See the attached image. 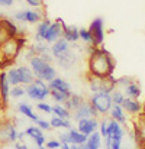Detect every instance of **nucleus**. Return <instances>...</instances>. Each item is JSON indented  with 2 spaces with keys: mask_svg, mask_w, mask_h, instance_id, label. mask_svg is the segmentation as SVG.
<instances>
[{
  "mask_svg": "<svg viewBox=\"0 0 145 149\" xmlns=\"http://www.w3.org/2000/svg\"><path fill=\"white\" fill-rule=\"evenodd\" d=\"M107 123H109L107 119H103V120L99 122V133H100V136L103 139L107 136Z\"/></svg>",
  "mask_w": 145,
  "mask_h": 149,
  "instance_id": "nucleus-38",
  "label": "nucleus"
},
{
  "mask_svg": "<svg viewBox=\"0 0 145 149\" xmlns=\"http://www.w3.org/2000/svg\"><path fill=\"white\" fill-rule=\"evenodd\" d=\"M18 111H19L20 114H23L25 117H28L29 120H32V122H38V120H39V116L35 114L32 106H31L29 103H26V101H22V103L18 104Z\"/></svg>",
  "mask_w": 145,
  "mask_h": 149,
  "instance_id": "nucleus-21",
  "label": "nucleus"
},
{
  "mask_svg": "<svg viewBox=\"0 0 145 149\" xmlns=\"http://www.w3.org/2000/svg\"><path fill=\"white\" fill-rule=\"evenodd\" d=\"M15 148L16 149H29L25 142H18V143H15Z\"/></svg>",
  "mask_w": 145,
  "mask_h": 149,
  "instance_id": "nucleus-49",
  "label": "nucleus"
},
{
  "mask_svg": "<svg viewBox=\"0 0 145 149\" xmlns=\"http://www.w3.org/2000/svg\"><path fill=\"white\" fill-rule=\"evenodd\" d=\"M18 68V72H19V78H20V86H29L34 80H35V75L31 70V67L28 65H19L16 67Z\"/></svg>",
  "mask_w": 145,
  "mask_h": 149,
  "instance_id": "nucleus-18",
  "label": "nucleus"
},
{
  "mask_svg": "<svg viewBox=\"0 0 145 149\" xmlns=\"http://www.w3.org/2000/svg\"><path fill=\"white\" fill-rule=\"evenodd\" d=\"M135 129H137V138H138V143H145V113L138 114L137 117V123H135Z\"/></svg>",
  "mask_w": 145,
  "mask_h": 149,
  "instance_id": "nucleus-27",
  "label": "nucleus"
},
{
  "mask_svg": "<svg viewBox=\"0 0 145 149\" xmlns=\"http://www.w3.org/2000/svg\"><path fill=\"white\" fill-rule=\"evenodd\" d=\"M64 20L62 19H57L55 22L51 23V26L48 28L47 33H45V38H44V42H47L48 45H52L55 41H58L60 38H62V29H64Z\"/></svg>",
  "mask_w": 145,
  "mask_h": 149,
  "instance_id": "nucleus-10",
  "label": "nucleus"
},
{
  "mask_svg": "<svg viewBox=\"0 0 145 149\" xmlns=\"http://www.w3.org/2000/svg\"><path fill=\"white\" fill-rule=\"evenodd\" d=\"M25 132H26V136H29V138H31V139L36 143V146H38V148L45 145L47 139H45V136H44L42 130H41L38 126H29V127H28Z\"/></svg>",
  "mask_w": 145,
  "mask_h": 149,
  "instance_id": "nucleus-16",
  "label": "nucleus"
},
{
  "mask_svg": "<svg viewBox=\"0 0 145 149\" xmlns=\"http://www.w3.org/2000/svg\"><path fill=\"white\" fill-rule=\"evenodd\" d=\"M110 149H122V141H112V148Z\"/></svg>",
  "mask_w": 145,
  "mask_h": 149,
  "instance_id": "nucleus-48",
  "label": "nucleus"
},
{
  "mask_svg": "<svg viewBox=\"0 0 145 149\" xmlns=\"http://www.w3.org/2000/svg\"><path fill=\"white\" fill-rule=\"evenodd\" d=\"M15 1L16 0H0V6L1 7H10V6H13Z\"/></svg>",
  "mask_w": 145,
  "mask_h": 149,
  "instance_id": "nucleus-46",
  "label": "nucleus"
},
{
  "mask_svg": "<svg viewBox=\"0 0 145 149\" xmlns=\"http://www.w3.org/2000/svg\"><path fill=\"white\" fill-rule=\"evenodd\" d=\"M71 149H81V146H78V145H71Z\"/></svg>",
  "mask_w": 145,
  "mask_h": 149,
  "instance_id": "nucleus-51",
  "label": "nucleus"
},
{
  "mask_svg": "<svg viewBox=\"0 0 145 149\" xmlns=\"http://www.w3.org/2000/svg\"><path fill=\"white\" fill-rule=\"evenodd\" d=\"M25 136H26V132L25 130L23 132H18V142H23Z\"/></svg>",
  "mask_w": 145,
  "mask_h": 149,
  "instance_id": "nucleus-50",
  "label": "nucleus"
},
{
  "mask_svg": "<svg viewBox=\"0 0 145 149\" xmlns=\"http://www.w3.org/2000/svg\"><path fill=\"white\" fill-rule=\"evenodd\" d=\"M99 113L96 111V109L90 104V101H83L73 113H71V119H74L76 122L80 119H90V117H97Z\"/></svg>",
  "mask_w": 145,
  "mask_h": 149,
  "instance_id": "nucleus-9",
  "label": "nucleus"
},
{
  "mask_svg": "<svg viewBox=\"0 0 145 149\" xmlns=\"http://www.w3.org/2000/svg\"><path fill=\"white\" fill-rule=\"evenodd\" d=\"M61 148V142L60 141H55V139H51L47 142V149H60Z\"/></svg>",
  "mask_w": 145,
  "mask_h": 149,
  "instance_id": "nucleus-43",
  "label": "nucleus"
},
{
  "mask_svg": "<svg viewBox=\"0 0 145 149\" xmlns=\"http://www.w3.org/2000/svg\"><path fill=\"white\" fill-rule=\"evenodd\" d=\"M41 59H44L45 62H48V64H52V61H54V56L51 55V52L48 54H44V55H41Z\"/></svg>",
  "mask_w": 145,
  "mask_h": 149,
  "instance_id": "nucleus-45",
  "label": "nucleus"
},
{
  "mask_svg": "<svg viewBox=\"0 0 145 149\" xmlns=\"http://www.w3.org/2000/svg\"><path fill=\"white\" fill-rule=\"evenodd\" d=\"M6 120H7V117H6L4 106H1V104H0V125H1V123H4Z\"/></svg>",
  "mask_w": 145,
  "mask_h": 149,
  "instance_id": "nucleus-44",
  "label": "nucleus"
},
{
  "mask_svg": "<svg viewBox=\"0 0 145 149\" xmlns=\"http://www.w3.org/2000/svg\"><path fill=\"white\" fill-rule=\"evenodd\" d=\"M51 20H49L48 17H45V19H42L38 25H36V32H35V42H42L44 41V38H45V33H47V31H48V28L51 26Z\"/></svg>",
  "mask_w": 145,
  "mask_h": 149,
  "instance_id": "nucleus-23",
  "label": "nucleus"
},
{
  "mask_svg": "<svg viewBox=\"0 0 145 149\" xmlns=\"http://www.w3.org/2000/svg\"><path fill=\"white\" fill-rule=\"evenodd\" d=\"M134 80L132 78H129V77H120V78H116L115 80V86H116V88H119V87H126L128 84H131Z\"/></svg>",
  "mask_w": 145,
  "mask_h": 149,
  "instance_id": "nucleus-37",
  "label": "nucleus"
},
{
  "mask_svg": "<svg viewBox=\"0 0 145 149\" xmlns=\"http://www.w3.org/2000/svg\"><path fill=\"white\" fill-rule=\"evenodd\" d=\"M49 125H51L52 129H65V130H70L73 127L71 120H65V119H61V117H57V116H52L51 117Z\"/></svg>",
  "mask_w": 145,
  "mask_h": 149,
  "instance_id": "nucleus-29",
  "label": "nucleus"
},
{
  "mask_svg": "<svg viewBox=\"0 0 145 149\" xmlns=\"http://www.w3.org/2000/svg\"><path fill=\"white\" fill-rule=\"evenodd\" d=\"M55 61H57V64H58L60 68H62V70H71V68H74L77 65L78 56H77V54L74 51L67 49L64 54H61L58 58H55Z\"/></svg>",
  "mask_w": 145,
  "mask_h": 149,
  "instance_id": "nucleus-11",
  "label": "nucleus"
},
{
  "mask_svg": "<svg viewBox=\"0 0 145 149\" xmlns=\"http://www.w3.org/2000/svg\"><path fill=\"white\" fill-rule=\"evenodd\" d=\"M70 94H64V93H60V91H55V90H51V94L49 97L55 101V104H64L65 100L68 99Z\"/></svg>",
  "mask_w": 145,
  "mask_h": 149,
  "instance_id": "nucleus-34",
  "label": "nucleus"
},
{
  "mask_svg": "<svg viewBox=\"0 0 145 149\" xmlns=\"http://www.w3.org/2000/svg\"><path fill=\"white\" fill-rule=\"evenodd\" d=\"M38 149H47V146H39Z\"/></svg>",
  "mask_w": 145,
  "mask_h": 149,
  "instance_id": "nucleus-52",
  "label": "nucleus"
},
{
  "mask_svg": "<svg viewBox=\"0 0 145 149\" xmlns=\"http://www.w3.org/2000/svg\"><path fill=\"white\" fill-rule=\"evenodd\" d=\"M76 129L78 132H81L86 136H90L93 132L99 130V120L97 117H90V119H80L77 120V126Z\"/></svg>",
  "mask_w": 145,
  "mask_h": 149,
  "instance_id": "nucleus-12",
  "label": "nucleus"
},
{
  "mask_svg": "<svg viewBox=\"0 0 145 149\" xmlns=\"http://www.w3.org/2000/svg\"><path fill=\"white\" fill-rule=\"evenodd\" d=\"M13 19L18 20L19 23H39L44 19V15L41 10H35V9H25V10H19L13 15Z\"/></svg>",
  "mask_w": 145,
  "mask_h": 149,
  "instance_id": "nucleus-6",
  "label": "nucleus"
},
{
  "mask_svg": "<svg viewBox=\"0 0 145 149\" xmlns=\"http://www.w3.org/2000/svg\"><path fill=\"white\" fill-rule=\"evenodd\" d=\"M90 104L96 109V111L99 114L104 116V114H109L112 106H113V101L109 93H96V94H92L90 97Z\"/></svg>",
  "mask_w": 145,
  "mask_h": 149,
  "instance_id": "nucleus-5",
  "label": "nucleus"
},
{
  "mask_svg": "<svg viewBox=\"0 0 145 149\" xmlns=\"http://www.w3.org/2000/svg\"><path fill=\"white\" fill-rule=\"evenodd\" d=\"M25 90H26V96L34 101H45L51 94L48 84L38 78H35L29 86H26Z\"/></svg>",
  "mask_w": 145,
  "mask_h": 149,
  "instance_id": "nucleus-4",
  "label": "nucleus"
},
{
  "mask_svg": "<svg viewBox=\"0 0 145 149\" xmlns=\"http://www.w3.org/2000/svg\"><path fill=\"white\" fill-rule=\"evenodd\" d=\"M83 101H84V99H83L80 94L71 93V94L68 96V99L65 100V103H64V107H65V109H68V110L73 113V111H74V110H76V109H77V107H78V106L83 103Z\"/></svg>",
  "mask_w": 145,
  "mask_h": 149,
  "instance_id": "nucleus-28",
  "label": "nucleus"
},
{
  "mask_svg": "<svg viewBox=\"0 0 145 149\" xmlns=\"http://www.w3.org/2000/svg\"><path fill=\"white\" fill-rule=\"evenodd\" d=\"M29 67H31L35 78L42 80L47 84H49L57 77V70L54 68V65L45 62L44 59H41V56H34L29 61Z\"/></svg>",
  "mask_w": 145,
  "mask_h": 149,
  "instance_id": "nucleus-2",
  "label": "nucleus"
},
{
  "mask_svg": "<svg viewBox=\"0 0 145 149\" xmlns=\"http://www.w3.org/2000/svg\"><path fill=\"white\" fill-rule=\"evenodd\" d=\"M6 77H7V81H9L10 87L20 86V78H19V72H18V68H16V67L9 68V70L6 71Z\"/></svg>",
  "mask_w": 145,
  "mask_h": 149,
  "instance_id": "nucleus-31",
  "label": "nucleus"
},
{
  "mask_svg": "<svg viewBox=\"0 0 145 149\" xmlns=\"http://www.w3.org/2000/svg\"><path fill=\"white\" fill-rule=\"evenodd\" d=\"M102 136L99 132H93L89 138H87V142L84 145H81V149H100L102 146Z\"/></svg>",
  "mask_w": 145,
  "mask_h": 149,
  "instance_id": "nucleus-26",
  "label": "nucleus"
},
{
  "mask_svg": "<svg viewBox=\"0 0 145 149\" xmlns=\"http://www.w3.org/2000/svg\"><path fill=\"white\" fill-rule=\"evenodd\" d=\"M120 106L125 110V113H129L132 116H138V114L144 113V104L138 99H128V97H125L123 103Z\"/></svg>",
  "mask_w": 145,
  "mask_h": 149,
  "instance_id": "nucleus-13",
  "label": "nucleus"
},
{
  "mask_svg": "<svg viewBox=\"0 0 145 149\" xmlns=\"http://www.w3.org/2000/svg\"><path fill=\"white\" fill-rule=\"evenodd\" d=\"M62 38L68 42V44H76L80 36H78V28L71 25L68 26L67 23H64V29H62Z\"/></svg>",
  "mask_w": 145,
  "mask_h": 149,
  "instance_id": "nucleus-19",
  "label": "nucleus"
},
{
  "mask_svg": "<svg viewBox=\"0 0 145 149\" xmlns=\"http://www.w3.org/2000/svg\"><path fill=\"white\" fill-rule=\"evenodd\" d=\"M35 126H38L41 130H51L52 127H51V125H49V122H47V120H44V119H39L38 122H35Z\"/></svg>",
  "mask_w": 145,
  "mask_h": 149,
  "instance_id": "nucleus-40",
  "label": "nucleus"
},
{
  "mask_svg": "<svg viewBox=\"0 0 145 149\" xmlns=\"http://www.w3.org/2000/svg\"><path fill=\"white\" fill-rule=\"evenodd\" d=\"M109 116H110V119L116 120V122L120 123V125H125V123H126L125 110H123L122 106H119V104H113V106H112V109H110V111H109Z\"/></svg>",
  "mask_w": 145,
  "mask_h": 149,
  "instance_id": "nucleus-24",
  "label": "nucleus"
},
{
  "mask_svg": "<svg viewBox=\"0 0 145 149\" xmlns=\"http://www.w3.org/2000/svg\"><path fill=\"white\" fill-rule=\"evenodd\" d=\"M25 47L23 38H7L0 44V61L9 62L13 61L19 54L22 48Z\"/></svg>",
  "mask_w": 145,
  "mask_h": 149,
  "instance_id": "nucleus-3",
  "label": "nucleus"
},
{
  "mask_svg": "<svg viewBox=\"0 0 145 149\" xmlns=\"http://www.w3.org/2000/svg\"><path fill=\"white\" fill-rule=\"evenodd\" d=\"M68 135H70V145H78V146L84 145L87 142V138H89V136L83 135L81 132H78L76 127H71L68 130Z\"/></svg>",
  "mask_w": 145,
  "mask_h": 149,
  "instance_id": "nucleus-25",
  "label": "nucleus"
},
{
  "mask_svg": "<svg viewBox=\"0 0 145 149\" xmlns=\"http://www.w3.org/2000/svg\"><path fill=\"white\" fill-rule=\"evenodd\" d=\"M67 49H70V44L64 39V38H60L58 41H55L52 45H51V55L54 58H58L61 54H64Z\"/></svg>",
  "mask_w": 145,
  "mask_h": 149,
  "instance_id": "nucleus-22",
  "label": "nucleus"
},
{
  "mask_svg": "<svg viewBox=\"0 0 145 149\" xmlns=\"http://www.w3.org/2000/svg\"><path fill=\"white\" fill-rule=\"evenodd\" d=\"M123 135H125V130L122 129V125L118 123L113 119H109V123H107V136L112 141H122L123 139Z\"/></svg>",
  "mask_w": 145,
  "mask_h": 149,
  "instance_id": "nucleus-14",
  "label": "nucleus"
},
{
  "mask_svg": "<svg viewBox=\"0 0 145 149\" xmlns=\"http://www.w3.org/2000/svg\"><path fill=\"white\" fill-rule=\"evenodd\" d=\"M36 109H38L39 111L45 113V114H52V106H49L48 103H45V101H39V103L36 104Z\"/></svg>",
  "mask_w": 145,
  "mask_h": 149,
  "instance_id": "nucleus-39",
  "label": "nucleus"
},
{
  "mask_svg": "<svg viewBox=\"0 0 145 149\" xmlns=\"http://www.w3.org/2000/svg\"><path fill=\"white\" fill-rule=\"evenodd\" d=\"M31 7H34V9H41V7H44V0H25Z\"/></svg>",
  "mask_w": 145,
  "mask_h": 149,
  "instance_id": "nucleus-41",
  "label": "nucleus"
},
{
  "mask_svg": "<svg viewBox=\"0 0 145 149\" xmlns=\"http://www.w3.org/2000/svg\"><path fill=\"white\" fill-rule=\"evenodd\" d=\"M110 97H112V101H113V104H122L123 103V100H125V94H123V91H120L119 88H115L112 93H110Z\"/></svg>",
  "mask_w": 145,
  "mask_h": 149,
  "instance_id": "nucleus-35",
  "label": "nucleus"
},
{
  "mask_svg": "<svg viewBox=\"0 0 145 149\" xmlns=\"http://www.w3.org/2000/svg\"><path fill=\"white\" fill-rule=\"evenodd\" d=\"M123 94H125V97H128V99H139L141 94H142L141 84L134 80L131 84H128V86L123 88Z\"/></svg>",
  "mask_w": 145,
  "mask_h": 149,
  "instance_id": "nucleus-20",
  "label": "nucleus"
},
{
  "mask_svg": "<svg viewBox=\"0 0 145 149\" xmlns=\"http://www.w3.org/2000/svg\"><path fill=\"white\" fill-rule=\"evenodd\" d=\"M48 87L49 90H55V91H60V93H64V94H71L73 93L71 84L68 81H65L64 78H61V77H55L48 84Z\"/></svg>",
  "mask_w": 145,
  "mask_h": 149,
  "instance_id": "nucleus-15",
  "label": "nucleus"
},
{
  "mask_svg": "<svg viewBox=\"0 0 145 149\" xmlns=\"http://www.w3.org/2000/svg\"><path fill=\"white\" fill-rule=\"evenodd\" d=\"M16 141H18V130L10 120H6L4 123L0 125V143L7 145V143H15Z\"/></svg>",
  "mask_w": 145,
  "mask_h": 149,
  "instance_id": "nucleus-8",
  "label": "nucleus"
},
{
  "mask_svg": "<svg viewBox=\"0 0 145 149\" xmlns=\"http://www.w3.org/2000/svg\"><path fill=\"white\" fill-rule=\"evenodd\" d=\"M52 114L65 120H71V111L64 107V104H54L52 106Z\"/></svg>",
  "mask_w": 145,
  "mask_h": 149,
  "instance_id": "nucleus-30",
  "label": "nucleus"
},
{
  "mask_svg": "<svg viewBox=\"0 0 145 149\" xmlns=\"http://www.w3.org/2000/svg\"><path fill=\"white\" fill-rule=\"evenodd\" d=\"M10 97L12 99H20L23 96H26V90H25V86H15V87H10Z\"/></svg>",
  "mask_w": 145,
  "mask_h": 149,
  "instance_id": "nucleus-33",
  "label": "nucleus"
},
{
  "mask_svg": "<svg viewBox=\"0 0 145 149\" xmlns=\"http://www.w3.org/2000/svg\"><path fill=\"white\" fill-rule=\"evenodd\" d=\"M115 71V59L110 52L103 48H96L89 55V75L97 78H109Z\"/></svg>",
  "mask_w": 145,
  "mask_h": 149,
  "instance_id": "nucleus-1",
  "label": "nucleus"
},
{
  "mask_svg": "<svg viewBox=\"0 0 145 149\" xmlns=\"http://www.w3.org/2000/svg\"><path fill=\"white\" fill-rule=\"evenodd\" d=\"M144 113H145V106H144Z\"/></svg>",
  "mask_w": 145,
  "mask_h": 149,
  "instance_id": "nucleus-53",
  "label": "nucleus"
},
{
  "mask_svg": "<svg viewBox=\"0 0 145 149\" xmlns=\"http://www.w3.org/2000/svg\"><path fill=\"white\" fill-rule=\"evenodd\" d=\"M3 20V19H1ZM1 20H0V44L4 41V39H7L9 36L6 35V32H4V29H3V26H1Z\"/></svg>",
  "mask_w": 145,
  "mask_h": 149,
  "instance_id": "nucleus-47",
  "label": "nucleus"
},
{
  "mask_svg": "<svg viewBox=\"0 0 145 149\" xmlns=\"http://www.w3.org/2000/svg\"><path fill=\"white\" fill-rule=\"evenodd\" d=\"M58 141L61 142V145H62V143H68V145H70V135H68V130L60 133V135H58Z\"/></svg>",
  "mask_w": 145,
  "mask_h": 149,
  "instance_id": "nucleus-42",
  "label": "nucleus"
},
{
  "mask_svg": "<svg viewBox=\"0 0 145 149\" xmlns=\"http://www.w3.org/2000/svg\"><path fill=\"white\" fill-rule=\"evenodd\" d=\"M78 36H80V39H81L84 44H87V45H93V39H92V35H90L89 29H84V28L78 29Z\"/></svg>",
  "mask_w": 145,
  "mask_h": 149,
  "instance_id": "nucleus-36",
  "label": "nucleus"
},
{
  "mask_svg": "<svg viewBox=\"0 0 145 149\" xmlns=\"http://www.w3.org/2000/svg\"><path fill=\"white\" fill-rule=\"evenodd\" d=\"M31 49L34 51V54L36 55V56H41V55H44V54H48L51 52V45H48L47 42H35L34 45H31Z\"/></svg>",
  "mask_w": 145,
  "mask_h": 149,
  "instance_id": "nucleus-32",
  "label": "nucleus"
},
{
  "mask_svg": "<svg viewBox=\"0 0 145 149\" xmlns=\"http://www.w3.org/2000/svg\"><path fill=\"white\" fill-rule=\"evenodd\" d=\"M89 32L92 35V39H93V45L99 48L103 41H104V20L102 17H96L93 19V22L90 23L89 26Z\"/></svg>",
  "mask_w": 145,
  "mask_h": 149,
  "instance_id": "nucleus-7",
  "label": "nucleus"
},
{
  "mask_svg": "<svg viewBox=\"0 0 145 149\" xmlns=\"http://www.w3.org/2000/svg\"><path fill=\"white\" fill-rule=\"evenodd\" d=\"M9 93H10V84L7 81L6 72H0V104L1 106L7 104V100L10 97Z\"/></svg>",
  "mask_w": 145,
  "mask_h": 149,
  "instance_id": "nucleus-17",
  "label": "nucleus"
}]
</instances>
